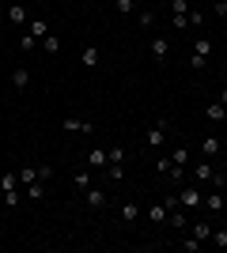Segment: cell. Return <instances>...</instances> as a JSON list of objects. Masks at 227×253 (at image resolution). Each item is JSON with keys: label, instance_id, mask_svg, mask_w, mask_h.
<instances>
[{"label": "cell", "instance_id": "1", "mask_svg": "<svg viewBox=\"0 0 227 253\" xmlns=\"http://www.w3.org/2000/svg\"><path fill=\"white\" fill-rule=\"evenodd\" d=\"M167 132H171V121H167V117H159V121H151V128L144 132V148L159 151L163 144H167Z\"/></svg>", "mask_w": 227, "mask_h": 253}, {"label": "cell", "instance_id": "2", "mask_svg": "<svg viewBox=\"0 0 227 253\" xmlns=\"http://www.w3.org/2000/svg\"><path fill=\"white\" fill-rule=\"evenodd\" d=\"M178 204H182V208H201V204H205V193H201V185H185V189H178Z\"/></svg>", "mask_w": 227, "mask_h": 253}, {"label": "cell", "instance_id": "3", "mask_svg": "<svg viewBox=\"0 0 227 253\" xmlns=\"http://www.w3.org/2000/svg\"><path fill=\"white\" fill-rule=\"evenodd\" d=\"M148 49H151V61H155V64H163L167 57H171V38H167V34H155Z\"/></svg>", "mask_w": 227, "mask_h": 253}, {"label": "cell", "instance_id": "4", "mask_svg": "<svg viewBox=\"0 0 227 253\" xmlns=\"http://www.w3.org/2000/svg\"><path fill=\"white\" fill-rule=\"evenodd\" d=\"M185 174H189V178H193L197 185H208V181L216 178V167H212V163H208V159H201V163H197L193 170H185Z\"/></svg>", "mask_w": 227, "mask_h": 253}, {"label": "cell", "instance_id": "5", "mask_svg": "<svg viewBox=\"0 0 227 253\" xmlns=\"http://www.w3.org/2000/svg\"><path fill=\"white\" fill-rule=\"evenodd\" d=\"M140 204H136V201H125V204H121V208H118V219L121 223H136V219H140Z\"/></svg>", "mask_w": 227, "mask_h": 253}, {"label": "cell", "instance_id": "6", "mask_svg": "<svg viewBox=\"0 0 227 253\" xmlns=\"http://www.w3.org/2000/svg\"><path fill=\"white\" fill-rule=\"evenodd\" d=\"M167 227H174V231H189V219H185V211L182 208H171V211H167Z\"/></svg>", "mask_w": 227, "mask_h": 253}, {"label": "cell", "instance_id": "7", "mask_svg": "<svg viewBox=\"0 0 227 253\" xmlns=\"http://www.w3.org/2000/svg\"><path fill=\"white\" fill-rule=\"evenodd\" d=\"M8 23H15V27H27V23H31V11L23 8V4H8Z\"/></svg>", "mask_w": 227, "mask_h": 253}, {"label": "cell", "instance_id": "8", "mask_svg": "<svg viewBox=\"0 0 227 253\" xmlns=\"http://www.w3.org/2000/svg\"><path fill=\"white\" fill-rule=\"evenodd\" d=\"M61 128H65V132H91V121H84V117H65V121H61Z\"/></svg>", "mask_w": 227, "mask_h": 253}, {"label": "cell", "instance_id": "9", "mask_svg": "<svg viewBox=\"0 0 227 253\" xmlns=\"http://www.w3.org/2000/svg\"><path fill=\"white\" fill-rule=\"evenodd\" d=\"M84 201L91 204V208H106V193L95 189V185H87V189H84Z\"/></svg>", "mask_w": 227, "mask_h": 253}, {"label": "cell", "instance_id": "10", "mask_svg": "<svg viewBox=\"0 0 227 253\" xmlns=\"http://www.w3.org/2000/svg\"><path fill=\"white\" fill-rule=\"evenodd\" d=\"M106 163H110L106 148H91V151H87V167H91V170H98V167H106Z\"/></svg>", "mask_w": 227, "mask_h": 253}, {"label": "cell", "instance_id": "11", "mask_svg": "<svg viewBox=\"0 0 227 253\" xmlns=\"http://www.w3.org/2000/svg\"><path fill=\"white\" fill-rule=\"evenodd\" d=\"M144 215H148V223H155V227H159V223H167V204H151V208H144Z\"/></svg>", "mask_w": 227, "mask_h": 253}, {"label": "cell", "instance_id": "12", "mask_svg": "<svg viewBox=\"0 0 227 253\" xmlns=\"http://www.w3.org/2000/svg\"><path fill=\"white\" fill-rule=\"evenodd\" d=\"M27 34H31V38H38V42H42L45 34H49V27H45V19H34V15H31V23H27Z\"/></svg>", "mask_w": 227, "mask_h": 253}, {"label": "cell", "instance_id": "13", "mask_svg": "<svg viewBox=\"0 0 227 253\" xmlns=\"http://www.w3.org/2000/svg\"><path fill=\"white\" fill-rule=\"evenodd\" d=\"M11 87H15V91H27V87H31V72H27V68H15V72H11Z\"/></svg>", "mask_w": 227, "mask_h": 253}, {"label": "cell", "instance_id": "14", "mask_svg": "<svg viewBox=\"0 0 227 253\" xmlns=\"http://www.w3.org/2000/svg\"><path fill=\"white\" fill-rule=\"evenodd\" d=\"M189 234H193L197 242H212V227H208L205 219H201V223H193V227H189Z\"/></svg>", "mask_w": 227, "mask_h": 253}, {"label": "cell", "instance_id": "15", "mask_svg": "<svg viewBox=\"0 0 227 253\" xmlns=\"http://www.w3.org/2000/svg\"><path fill=\"white\" fill-rule=\"evenodd\" d=\"M205 117H208V121H216V125H220V121H224V117H227V106H224V102H212V106H205Z\"/></svg>", "mask_w": 227, "mask_h": 253}, {"label": "cell", "instance_id": "16", "mask_svg": "<svg viewBox=\"0 0 227 253\" xmlns=\"http://www.w3.org/2000/svg\"><path fill=\"white\" fill-rule=\"evenodd\" d=\"M140 4H144V0H118V4H114V11H118V15H133Z\"/></svg>", "mask_w": 227, "mask_h": 253}, {"label": "cell", "instance_id": "17", "mask_svg": "<svg viewBox=\"0 0 227 253\" xmlns=\"http://www.w3.org/2000/svg\"><path fill=\"white\" fill-rule=\"evenodd\" d=\"M193 53H197V57H212V38H205V34H201V38L193 42Z\"/></svg>", "mask_w": 227, "mask_h": 253}, {"label": "cell", "instance_id": "18", "mask_svg": "<svg viewBox=\"0 0 227 253\" xmlns=\"http://www.w3.org/2000/svg\"><path fill=\"white\" fill-rule=\"evenodd\" d=\"M38 45H42V49H45V53H61V38H57V34H53V31L45 34V38H42V42H38Z\"/></svg>", "mask_w": 227, "mask_h": 253}, {"label": "cell", "instance_id": "19", "mask_svg": "<svg viewBox=\"0 0 227 253\" xmlns=\"http://www.w3.org/2000/svg\"><path fill=\"white\" fill-rule=\"evenodd\" d=\"M205 208L208 211H224L227 204H224V193H212V197H205Z\"/></svg>", "mask_w": 227, "mask_h": 253}, {"label": "cell", "instance_id": "20", "mask_svg": "<svg viewBox=\"0 0 227 253\" xmlns=\"http://www.w3.org/2000/svg\"><path fill=\"white\" fill-rule=\"evenodd\" d=\"M84 68H98V45H87L84 49Z\"/></svg>", "mask_w": 227, "mask_h": 253}, {"label": "cell", "instance_id": "21", "mask_svg": "<svg viewBox=\"0 0 227 253\" xmlns=\"http://www.w3.org/2000/svg\"><path fill=\"white\" fill-rule=\"evenodd\" d=\"M0 189H4V193L19 189V174H0Z\"/></svg>", "mask_w": 227, "mask_h": 253}, {"label": "cell", "instance_id": "22", "mask_svg": "<svg viewBox=\"0 0 227 253\" xmlns=\"http://www.w3.org/2000/svg\"><path fill=\"white\" fill-rule=\"evenodd\" d=\"M27 197H31V201H42L45 197V181H31V185H27Z\"/></svg>", "mask_w": 227, "mask_h": 253}, {"label": "cell", "instance_id": "23", "mask_svg": "<svg viewBox=\"0 0 227 253\" xmlns=\"http://www.w3.org/2000/svg\"><path fill=\"white\" fill-rule=\"evenodd\" d=\"M31 181H42V178H38V167H23V174H19V185H31Z\"/></svg>", "mask_w": 227, "mask_h": 253}, {"label": "cell", "instance_id": "24", "mask_svg": "<svg viewBox=\"0 0 227 253\" xmlns=\"http://www.w3.org/2000/svg\"><path fill=\"white\" fill-rule=\"evenodd\" d=\"M178 246H182V250H185V253H197V250H201V246H205V242H197L193 234L185 231V238H182V242H178Z\"/></svg>", "mask_w": 227, "mask_h": 253}, {"label": "cell", "instance_id": "25", "mask_svg": "<svg viewBox=\"0 0 227 253\" xmlns=\"http://www.w3.org/2000/svg\"><path fill=\"white\" fill-rule=\"evenodd\" d=\"M212 246L227 250V227H212Z\"/></svg>", "mask_w": 227, "mask_h": 253}, {"label": "cell", "instance_id": "26", "mask_svg": "<svg viewBox=\"0 0 227 253\" xmlns=\"http://www.w3.org/2000/svg\"><path fill=\"white\" fill-rule=\"evenodd\" d=\"M106 155H110L106 167H118V163H125V148H106Z\"/></svg>", "mask_w": 227, "mask_h": 253}, {"label": "cell", "instance_id": "27", "mask_svg": "<svg viewBox=\"0 0 227 253\" xmlns=\"http://www.w3.org/2000/svg\"><path fill=\"white\" fill-rule=\"evenodd\" d=\"M201 151H205V159L216 155V151H220V136H205V148H201Z\"/></svg>", "mask_w": 227, "mask_h": 253}, {"label": "cell", "instance_id": "28", "mask_svg": "<svg viewBox=\"0 0 227 253\" xmlns=\"http://www.w3.org/2000/svg\"><path fill=\"white\" fill-rule=\"evenodd\" d=\"M72 181H76V189L84 193L87 185H91V174H87V170H76V178H72Z\"/></svg>", "mask_w": 227, "mask_h": 253}, {"label": "cell", "instance_id": "29", "mask_svg": "<svg viewBox=\"0 0 227 253\" xmlns=\"http://www.w3.org/2000/svg\"><path fill=\"white\" fill-rule=\"evenodd\" d=\"M19 49H23V53H31V49H38V38H31V34L23 31V38H19Z\"/></svg>", "mask_w": 227, "mask_h": 253}, {"label": "cell", "instance_id": "30", "mask_svg": "<svg viewBox=\"0 0 227 253\" xmlns=\"http://www.w3.org/2000/svg\"><path fill=\"white\" fill-rule=\"evenodd\" d=\"M189 68H193V72H205V68H208V57H197V53H193V57H189Z\"/></svg>", "mask_w": 227, "mask_h": 253}, {"label": "cell", "instance_id": "31", "mask_svg": "<svg viewBox=\"0 0 227 253\" xmlns=\"http://www.w3.org/2000/svg\"><path fill=\"white\" fill-rule=\"evenodd\" d=\"M174 163H178V167H189V151H185V148H174Z\"/></svg>", "mask_w": 227, "mask_h": 253}, {"label": "cell", "instance_id": "32", "mask_svg": "<svg viewBox=\"0 0 227 253\" xmlns=\"http://www.w3.org/2000/svg\"><path fill=\"white\" fill-rule=\"evenodd\" d=\"M140 27H144V31H148V27H155V11H151V8L140 11Z\"/></svg>", "mask_w": 227, "mask_h": 253}, {"label": "cell", "instance_id": "33", "mask_svg": "<svg viewBox=\"0 0 227 253\" xmlns=\"http://www.w3.org/2000/svg\"><path fill=\"white\" fill-rule=\"evenodd\" d=\"M110 170V181H125V167H121V163H118V167H106Z\"/></svg>", "mask_w": 227, "mask_h": 253}, {"label": "cell", "instance_id": "34", "mask_svg": "<svg viewBox=\"0 0 227 253\" xmlns=\"http://www.w3.org/2000/svg\"><path fill=\"white\" fill-rule=\"evenodd\" d=\"M174 31H189V15H174Z\"/></svg>", "mask_w": 227, "mask_h": 253}, {"label": "cell", "instance_id": "35", "mask_svg": "<svg viewBox=\"0 0 227 253\" xmlns=\"http://www.w3.org/2000/svg\"><path fill=\"white\" fill-rule=\"evenodd\" d=\"M174 15H189V0H174Z\"/></svg>", "mask_w": 227, "mask_h": 253}, {"label": "cell", "instance_id": "36", "mask_svg": "<svg viewBox=\"0 0 227 253\" xmlns=\"http://www.w3.org/2000/svg\"><path fill=\"white\" fill-rule=\"evenodd\" d=\"M4 204H8V208H15V204H19V189H11V193H4Z\"/></svg>", "mask_w": 227, "mask_h": 253}, {"label": "cell", "instance_id": "37", "mask_svg": "<svg viewBox=\"0 0 227 253\" xmlns=\"http://www.w3.org/2000/svg\"><path fill=\"white\" fill-rule=\"evenodd\" d=\"M212 11H216V19H224V15H227V0H216V4H212Z\"/></svg>", "mask_w": 227, "mask_h": 253}, {"label": "cell", "instance_id": "38", "mask_svg": "<svg viewBox=\"0 0 227 253\" xmlns=\"http://www.w3.org/2000/svg\"><path fill=\"white\" fill-rule=\"evenodd\" d=\"M38 178L49 181V178H53V167H45V163H42V167H38Z\"/></svg>", "mask_w": 227, "mask_h": 253}, {"label": "cell", "instance_id": "39", "mask_svg": "<svg viewBox=\"0 0 227 253\" xmlns=\"http://www.w3.org/2000/svg\"><path fill=\"white\" fill-rule=\"evenodd\" d=\"M216 102H224V106H227V87H224V91H220V98H216Z\"/></svg>", "mask_w": 227, "mask_h": 253}, {"label": "cell", "instance_id": "40", "mask_svg": "<svg viewBox=\"0 0 227 253\" xmlns=\"http://www.w3.org/2000/svg\"><path fill=\"white\" fill-rule=\"evenodd\" d=\"M224 204H227V185H224Z\"/></svg>", "mask_w": 227, "mask_h": 253}]
</instances>
